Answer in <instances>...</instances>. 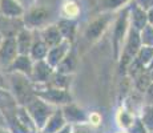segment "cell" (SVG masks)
I'll return each mask as SVG.
<instances>
[{
    "instance_id": "obj_1",
    "label": "cell",
    "mask_w": 153,
    "mask_h": 133,
    "mask_svg": "<svg viewBox=\"0 0 153 133\" xmlns=\"http://www.w3.org/2000/svg\"><path fill=\"white\" fill-rule=\"evenodd\" d=\"M129 27H131V23H129V7L125 5L120 11H117L113 24H112V48H113V59L116 61L120 60L125 39L129 32Z\"/></svg>"
},
{
    "instance_id": "obj_2",
    "label": "cell",
    "mask_w": 153,
    "mask_h": 133,
    "mask_svg": "<svg viewBox=\"0 0 153 133\" xmlns=\"http://www.w3.org/2000/svg\"><path fill=\"white\" fill-rule=\"evenodd\" d=\"M8 89L13 94L19 105L25 106L36 97L35 85L28 76L19 72H8Z\"/></svg>"
},
{
    "instance_id": "obj_3",
    "label": "cell",
    "mask_w": 153,
    "mask_h": 133,
    "mask_svg": "<svg viewBox=\"0 0 153 133\" xmlns=\"http://www.w3.org/2000/svg\"><path fill=\"white\" fill-rule=\"evenodd\" d=\"M51 19H52L51 10L48 7L37 5V4L27 8L24 16H23L24 27L28 29H32V31H39L45 25L51 24Z\"/></svg>"
},
{
    "instance_id": "obj_4",
    "label": "cell",
    "mask_w": 153,
    "mask_h": 133,
    "mask_svg": "<svg viewBox=\"0 0 153 133\" xmlns=\"http://www.w3.org/2000/svg\"><path fill=\"white\" fill-rule=\"evenodd\" d=\"M114 13L116 12H109V11H104L100 15L95 17L92 22L89 23L84 29V37L87 41L93 43L97 41L102 35L107 32V29L113 24L114 20Z\"/></svg>"
},
{
    "instance_id": "obj_5",
    "label": "cell",
    "mask_w": 153,
    "mask_h": 133,
    "mask_svg": "<svg viewBox=\"0 0 153 133\" xmlns=\"http://www.w3.org/2000/svg\"><path fill=\"white\" fill-rule=\"evenodd\" d=\"M35 85V84H33ZM35 93L37 97L55 106H64L73 101L68 89H60L51 85H35Z\"/></svg>"
},
{
    "instance_id": "obj_6",
    "label": "cell",
    "mask_w": 153,
    "mask_h": 133,
    "mask_svg": "<svg viewBox=\"0 0 153 133\" xmlns=\"http://www.w3.org/2000/svg\"><path fill=\"white\" fill-rule=\"evenodd\" d=\"M25 108H27L28 113L31 114L32 120L35 121V124H36L37 129H39V132H40L43 129V126L45 125L47 120L51 117V114L53 113L55 109L59 108V106L49 104V103L44 101L43 99L36 96L35 99H32L31 101L25 105Z\"/></svg>"
},
{
    "instance_id": "obj_7",
    "label": "cell",
    "mask_w": 153,
    "mask_h": 133,
    "mask_svg": "<svg viewBox=\"0 0 153 133\" xmlns=\"http://www.w3.org/2000/svg\"><path fill=\"white\" fill-rule=\"evenodd\" d=\"M17 55H19V51H17L16 39L15 37H4L0 44V67L7 71L8 67L17 57Z\"/></svg>"
},
{
    "instance_id": "obj_8",
    "label": "cell",
    "mask_w": 153,
    "mask_h": 133,
    "mask_svg": "<svg viewBox=\"0 0 153 133\" xmlns=\"http://www.w3.org/2000/svg\"><path fill=\"white\" fill-rule=\"evenodd\" d=\"M53 72H55V68L45 59L44 60H37L33 63L31 80L35 85H44L49 81V79L53 75Z\"/></svg>"
},
{
    "instance_id": "obj_9",
    "label": "cell",
    "mask_w": 153,
    "mask_h": 133,
    "mask_svg": "<svg viewBox=\"0 0 153 133\" xmlns=\"http://www.w3.org/2000/svg\"><path fill=\"white\" fill-rule=\"evenodd\" d=\"M61 111H63V114L65 117V121L71 125H79V124L88 123V113L79 105L73 104V101L61 106Z\"/></svg>"
},
{
    "instance_id": "obj_10",
    "label": "cell",
    "mask_w": 153,
    "mask_h": 133,
    "mask_svg": "<svg viewBox=\"0 0 153 133\" xmlns=\"http://www.w3.org/2000/svg\"><path fill=\"white\" fill-rule=\"evenodd\" d=\"M24 28L23 17H4L0 16V33L4 37H15Z\"/></svg>"
},
{
    "instance_id": "obj_11",
    "label": "cell",
    "mask_w": 153,
    "mask_h": 133,
    "mask_svg": "<svg viewBox=\"0 0 153 133\" xmlns=\"http://www.w3.org/2000/svg\"><path fill=\"white\" fill-rule=\"evenodd\" d=\"M37 33H39L40 37L44 40V43L48 45V48L59 45L61 41H64V37H63V35H61L59 27L56 25V23H51V24L45 25L44 28L39 29Z\"/></svg>"
},
{
    "instance_id": "obj_12",
    "label": "cell",
    "mask_w": 153,
    "mask_h": 133,
    "mask_svg": "<svg viewBox=\"0 0 153 133\" xmlns=\"http://www.w3.org/2000/svg\"><path fill=\"white\" fill-rule=\"evenodd\" d=\"M128 7H129V23H131V27L141 31L146 24H149L148 15H146L145 10H143L140 5H137L133 0L128 4Z\"/></svg>"
},
{
    "instance_id": "obj_13",
    "label": "cell",
    "mask_w": 153,
    "mask_h": 133,
    "mask_svg": "<svg viewBox=\"0 0 153 133\" xmlns=\"http://www.w3.org/2000/svg\"><path fill=\"white\" fill-rule=\"evenodd\" d=\"M71 49H72V43L68 40H64V41H61L59 45H55V47H52V48L48 49L45 60L53 68H56L57 64L65 57L67 53H68Z\"/></svg>"
},
{
    "instance_id": "obj_14",
    "label": "cell",
    "mask_w": 153,
    "mask_h": 133,
    "mask_svg": "<svg viewBox=\"0 0 153 133\" xmlns=\"http://www.w3.org/2000/svg\"><path fill=\"white\" fill-rule=\"evenodd\" d=\"M25 13V7L19 0H0V16L4 17H23Z\"/></svg>"
},
{
    "instance_id": "obj_15",
    "label": "cell",
    "mask_w": 153,
    "mask_h": 133,
    "mask_svg": "<svg viewBox=\"0 0 153 133\" xmlns=\"http://www.w3.org/2000/svg\"><path fill=\"white\" fill-rule=\"evenodd\" d=\"M17 106H19V103L16 101L13 94L10 92V89L5 91L0 88V111L3 112L5 119L16 114Z\"/></svg>"
},
{
    "instance_id": "obj_16",
    "label": "cell",
    "mask_w": 153,
    "mask_h": 133,
    "mask_svg": "<svg viewBox=\"0 0 153 133\" xmlns=\"http://www.w3.org/2000/svg\"><path fill=\"white\" fill-rule=\"evenodd\" d=\"M33 63L35 61L32 60V57L29 55H17V57L13 60V63L8 67L7 72H19L31 79Z\"/></svg>"
},
{
    "instance_id": "obj_17",
    "label": "cell",
    "mask_w": 153,
    "mask_h": 133,
    "mask_svg": "<svg viewBox=\"0 0 153 133\" xmlns=\"http://www.w3.org/2000/svg\"><path fill=\"white\" fill-rule=\"evenodd\" d=\"M67 124L68 123L65 121V117H64L63 111H61V106H59V108L55 109V112L51 114V117L47 120L45 125L43 126L40 133H57Z\"/></svg>"
},
{
    "instance_id": "obj_18",
    "label": "cell",
    "mask_w": 153,
    "mask_h": 133,
    "mask_svg": "<svg viewBox=\"0 0 153 133\" xmlns=\"http://www.w3.org/2000/svg\"><path fill=\"white\" fill-rule=\"evenodd\" d=\"M15 39H16V45H17L19 55H29L32 43H33V39H35V31L28 29L24 27V28L15 36Z\"/></svg>"
},
{
    "instance_id": "obj_19",
    "label": "cell",
    "mask_w": 153,
    "mask_h": 133,
    "mask_svg": "<svg viewBox=\"0 0 153 133\" xmlns=\"http://www.w3.org/2000/svg\"><path fill=\"white\" fill-rule=\"evenodd\" d=\"M79 60H77V53L75 49H71L67 53V56L57 64V67L55 68V71L57 73H63V75H73L76 72V68H77Z\"/></svg>"
},
{
    "instance_id": "obj_20",
    "label": "cell",
    "mask_w": 153,
    "mask_h": 133,
    "mask_svg": "<svg viewBox=\"0 0 153 133\" xmlns=\"http://www.w3.org/2000/svg\"><path fill=\"white\" fill-rule=\"evenodd\" d=\"M56 25L59 27L64 40H68L73 43L77 32V19H68V17H60L56 22Z\"/></svg>"
},
{
    "instance_id": "obj_21",
    "label": "cell",
    "mask_w": 153,
    "mask_h": 133,
    "mask_svg": "<svg viewBox=\"0 0 153 133\" xmlns=\"http://www.w3.org/2000/svg\"><path fill=\"white\" fill-rule=\"evenodd\" d=\"M48 45L44 43V40L40 37V35L37 33V31H35V39L32 43L31 51H29V56L32 57L33 61L37 60H44L47 57V53H48Z\"/></svg>"
},
{
    "instance_id": "obj_22",
    "label": "cell",
    "mask_w": 153,
    "mask_h": 133,
    "mask_svg": "<svg viewBox=\"0 0 153 133\" xmlns=\"http://www.w3.org/2000/svg\"><path fill=\"white\" fill-rule=\"evenodd\" d=\"M134 119H136V116H134L129 109H126L124 105H121L119 109H117L116 123H117V125H119V128L123 129V131H126V129L133 124Z\"/></svg>"
},
{
    "instance_id": "obj_23",
    "label": "cell",
    "mask_w": 153,
    "mask_h": 133,
    "mask_svg": "<svg viewBox=\"0 0 153 133\" xmlns=\"http://www.w3.org/2000/svg\"><path fill=\"white\" fill-rule=\"evenodd\" d=\"M72 77H73V75H63V73H57L55 71L53 75L49 79V81L47 82V85L69 91V87H71V84H72Z\"/></svg>"
},
{
    "instance_id": "obj_24",
    "label": "cell",
    "mask_w": 153,
    "mask_h": 133,
    "mask_svg": "<svg viewBox=\"0 0 153 133\" xmlns=\"http://www.w3.org/2000/svg\"><path fill=\"white\" fill-rule=\"evenodd\" d=\"M80 5L77 4L73 0H68L63 4V8H61V17H68V19H77L80 16Z\"/></svg>"
},
{
    "instance_id": "obj_25",
    "label": "cell",
    "mask_w": 153,
    "mask_h": 133,
    "mask_svg": "<svg viewBox=\"0 0 153 133\" xmlns=\"http://www.w3.org/2000/svg\"><path fill=\"white\" fill-rule=\"evenodd\" d=\"M133 81V88L139 92L144 93L146 89L149 88V85L152 84V79H151V73H149V69H146L145 72H143L141 75H139Z\"/></svg>"
},
{
    "instance_id": "obj_26",
    "label": "cell",
    "mask_w": 153,
    "mask_h": 133,
    "mask_svg": "<svg viewBox=\"0 0 153 133\" xmlns=\"http://www.w3.org/2000/svg\"><path fill=\"white\" fill-rule=\"evenodd\" d=\"M140 120L148 132H153V105H144L140 113Z\"/></svg>"
},
{
    "instance_id": "obj_27",
    "label": "cell",
    "mask_w": 153,
    "mask_h": 133,
    "mask_svg": "<svg viewBox=\"0 0 153 133\" xmlns=\"http://www.w3.org/2000/svg\"><path fill=\"white\" fill-rule=\"evenodd\" d=\"M146 69H148V68H145L136 57H134L133 60L128 64V67H126V73L125 75L128 76L131 80H134L139 75H141L143 72H145Z\"/></svg>"
},
{
    "instance_id": "obj_28",
    "label": "cell",
    "mask_w": 153,
    "mask_h": 133,
    "mask_svg": "<svg viewBox=\"0 0 153 133\" xmlns=\"http://www.w3.org/2000/svg\"><path fill=\"white\" fill-rule=\"evenodd\" d=\"M132 0H101L102 11H109V12H117L123 7L128 5Z\"/></svg>"
},
{
    "instance_id": "obj_29",
    "label": "cell",
    "mask_w": 153,
    "mask_h": 133,
    "mask_svg": "<svg viewBox=\"0 0 153 133\" xmlns=\"http://www.w3.org/2000/svg\"><path fill=\"white\" fill-rule=\"evenodd\" d=\"M136 59L143 64L145 68H148L152 63V59H153V47H146L143 45L140 48L139 53H137Z\"/></svg>"
},
{
    "instance_id": "obj_30",
    "label": "cell",
    "mask_w": 153,
    "mask_h": 133,
    "mask_svg": "<svg viewBox=\"0 0 153 133\" xmlns=\"http://www.w3.org/2000/svg\"><path fill=\"white\" fill-rule=\"evenodd\" d=\"M7 128L11 131V133H29L28 129L19 121L16 114L7 119Z\"/></svg>"
},
{
    "instance_id": "obj_31",
    "label": "cell",
    "mask_w": 153,
    "mask_h": 133,
    "mask_svg": "<svg viewBox=\"0 0 153 133\" xmlns=\"http://www.w3.org/2000/svg\"><path fill=\"white\" fill-rule=\"evenodd\" d=\"M140 37L143 45L146 47H153V25L146 24L143 29L140 31Z\"/></svg>"
},
{
    "instance_id": "obj_32",
    "label": "cell",
    "mask_w": 153,
    "mask_h": 133,
    "mask_svg": "<svg viewBox=\"0 0 153 133\" xmlns=\"http://www.w3.org/2000/svg\"><path fill=\"white\" fill-rule=\"evenodd\" d=\"M126 133H148L146 128L144 126L143 121L140 120V117H136L131 126L126 129Z\"/></svg>"
},
{
    "instance_id": "obj_33",
    "label": "cell",
    "mask_w": 153,
    "mask_h": 133,
    "mask_svg": "<svg viewBox=\"0 0 153 133\" xmlns=\"http://www.w3.org/2000/svg\"><path fill=\"white\" fill-rule=\"evenodd\" d=\"M101 121H102V117L99 112H91V113H88V124L91 126L97 128L100 124H101Z\"/></svg>"
},
{
    "instance_id": "obj_34",
    "label": "cell",
    "mask_w": 153,
    "mask_h": 133,
    "mask_svg": "<svg viewBox=\"0 0 153 133\" xmlns=\"http://www.w3.org/2000/svg\"><path fill=\"white\" fill-rule=\"evenodd\" d=\"M72 133H96V131L93 126H91L88 123H85V124H79V125H73Z\"/></svg>"
},
{
    "instance_id": "obj_35",
    "label": "cell",
    "mask_w": 153,
    "mask_h": 133,
    "mask_svg": "<svg viewBox=\"0 0 153 133\" xmlns=\"http://www.w3.org/2000/svg\"><path fill=\"white\" fill-rule=\"evenodd\" d=\"M143 94H144V104L145 105H153V82L149 85V88Z\"/></svg>"
},
{
    "instance_id": "obj_36",
    "label": "cell",
    "mask_w": 153,
    "mask_h": 133,
    "mask_svg": "<svg viewBox=\"0 0 153 133\" xmlns=\"http://www.w3.org/2000/svg\"><path fill=\"white\" fill-rule=\"evenodd\" d=\"M134 3H136L137 5H140L143 10L148 11L151 10V8L153 7V0H133Z\"/></svg>"
},
{
    "instance_id": "obj_37",
    "label": "cell",
    "mask_w": 153,
    "mask_h": 133,
    "mask_svg": "<svg viewBox=\"0 0 153 133\" xmlns=\"http://www.w3.org/2000/svg\"><path fill=\"white\" fill-rule=\"evenodd\" d=\"M72 131H73V125H71V124H67V125H64L57 133H72Z\"/></svg>"
},
{
    "instance_id": "obj_38",
    "label": "cell",
    "mask_w": 153,
    "mask_h": 133,
    "mask_svg": "<svg viewBox=\"0 0 153 133\" xmlns=\"http://www.w3.org/2000/svg\"><path fill=\"white\" fill-rule=\"evenodd\" d=\"M19 1L22 3L23 5H24L25 10H27V8H29V7H32V5L36 4V0H19Z\"/></svg>"
},
{
    "instance_id": "obj_39",
    "label": "cell",
    "mask_w": 153,
    "mask_h": 133,
    "mask_svg": "<svg viewBox=\"0 0 153 133\" xmlns=\"http://www.w3.org/2000/svg\"><path fill=\"white\" fill-rule=\"evenodd\" d=\"M3 126H7V119L3 114V112L0 111V128H3Z\"/></svg>"
},
{
    "instance_id": "obj_40",
    "label": "cell",
    "mask_w": 153,
    "mask_h": 133,
    "mask_svg": "<svg viewBox=\"0 0 153 133\" xmlns=\"http://www.w3.org/2000/svg\"><path fill=\"white\" fill-rule=\"evenodd\" d=\"M146 15H148V23L153 25V7L146 11Z\"/></svg>"
},
{
    "instance_id": "obj_41",
    "label": "cell",
    "mask_w": 153,
    "mask_h": 133,
    "mask_svg": "<svg viewBox=\"0 0 153 133\" xmlns=\"http://www.w3.org/2000/svg\"><path fill=\"white\" fill-rule=\"evenodd\" d=\"M0 133H11V131L7 126H3V128H0Z\"/></svg>"
},
{
    "instance_id": "obj_42",
    "label": "cell",
    "mask_w": 153,
    "mask_h": 133,
    "mask_svg": "<svg viewBox=\"0 0 153 133\" xmlns=\"http://www.w3.org/2000/svg\"><path fill=\"white\" fill-rule=\"evenodd\" d=\"M149 73H151V79H152V82H153V68L149 69Z\"/></svg>"
},
{
    "instance_id": "obj_43",
    "label": "cell",
    "mask_w": 153,
    "mask_h": 133,
    "mask_svg": "<svg viewBox=\"0 0 153 133\" xmlns=\"http://www.w3.org/2000/svg\"><path fill=\"white\" fill-rule=\"evenodd\" d=\"M152 68H153V59H152V63H151V65L148 67V69H152Z\"/></svg>"
},
{
    "instance_id": "obj_44",
    "label": "cell",
    "mask_w": 153,
    "mask_h": 133,
    "mask_svg": "<svg viewBox=\"0 0 153 133\" xmlns=\"http://www.w3.org/2000/svg\"><path fill=\"white\" fill-rule=\"evenodd\" d=\"M119 133H126V131H123V132H119Z\"/></svg>"
},
{
    "instance_id": "obj_45",
    "label": "cell",
    "mask_w": 153,
    "mask_h": 133,
    "mask_svg": "<svg viewBox=\"0 0 153 133\" xmlns=\"http://www.w3.org/2000/svg\"><path fill=\"white\" fill-rule=\"evenodd\" d=\"M29 133H40V132H29Z\"/></svg>"
},
{
    "instance_id": "obj_46",
    "label": "cell",
    "mask_w": 153,
    "mask_h": 133,
    "mask_svg": "<svg viewBox=\"0 0 153 133\" xmlns=\"http://www.w3.org/2000/svg\"><path fill=\"white\" fill-rule=\"evenodd\" d=\"M148 133H153V132H148Z\"/></svg>"
}]
</instances>
